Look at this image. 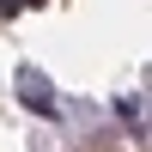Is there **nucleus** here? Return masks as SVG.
<instances>
[{
    "mask_svg": "<svg viewBox=\"0 0 152 152\" xmlns=\"http://www.w3.org/2000/svg\"><path fill=\"white\" fill-rule=\"evenodd\" d=\"M18 97H24V110H37V116H55V91H49L37 73H18Z\"/></svg>",
    "mask_w": 152,
    "mask_h": 152,
    "instance_id": "f257e3e1",
    "label": "nucleus"
},
{
    "mask_svg": "<svg viewBox=\"0 0 152 152\" xmlns=\"http://www.w3.org/2000/svg\"><path fill=\"white\" fill-rule=\"evenodd\" d=\"M18 6H24V0H0V12H18Z\"/></svg>",
    "mask_w": 152,
    "mask_h": 152,
    "instance_id": "f03ea898",
    "label": "nucleus"
}]
</instances>
